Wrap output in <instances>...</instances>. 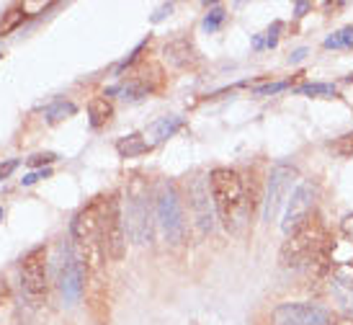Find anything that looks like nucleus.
Masks as SVG:
<instances>
[{"instance_id":"f257e3e1","label":"nucleus","mask_w":353,"mask_h":325,"mask_svg":"<svg viewBox=\"0 0 353 325\" xmlns=\"http://www.w3.org/2000/svg\"><path fill=\"white\" fill-rule=\"evenodd\" d=\"M70 235L78 248V258L90 268V274H101L103 268V240H101V204L80 209L70 222Z\"/></svg>"},{"instance_id":"f03ea898","label":"nucleus","mask_w":353,"mask_h":325,"mask_svg":"<svg viewBox=\"0 0 353 325\" xmlns=\"http://www.w3.org/2000/svg\"><path fill=\"white\" fill-rule=\"evenodd\" d=\"M209 191H212V201H214V209L222 219V225L227 230H235L237 215L245 207L243 178L230 168H214L209 173Z\"/></svg>"},{"instance_id":"7ed1b4c3","label":"nucleus","mask_w":353,"mask_h":325,"mask_svg":"<svg viewBox=\"0 0 353 325\" xmlns=\"http://www.w3.org/2000/svg\"><path fill=\"white\" fill-rule=\"evenodd\" d=\"M129 237L137 246H150L152 243V233H155V212L150 204L148 181L142 176H132L127 188V219H124Z\"/></svg>"},{"instance_id":"20e7f679","label":"nucleus","mask_w":353,"mask_h":325,"mask_svg":"<svg viewBox=\"0 0 353 325\" xmlns=\"http://www.w3.org/2000/svg\"><path fill=\"white\" fill-rule=\"evenodd\" d=\"M325 248V227L317 217H310L302 227H296L292 235H286L279 261L286 268H296L323 256Z\"/></svg>"},{"instance_id":"39448f33","label":"nucleus","mask_w":353,"mask_h":325,"mask_svg":"<svg viewBox=\"0 0 353 325\" xmlns=\"http://www.w3.org/2000/svg\"><path fill=\"white\" fill-rule=\"evenodd\" d=\"M299 178V170H296L292 163H276L271 168V176H268V184H265V197H263V222H276L281 209L286 207V201L294 191V184Z\"/></svg>"},{"instance_id":"423d86ee","label":"nucleus","mask_w":353,"mask_h":325,"mask_svg":"<svg viewBox=\"0 0 353 325\" xmlns=\"http://www.w3.org/2000/svg\"><path fill=\"white\" fill-rule=\"evenodd\" d=\"M155 219L170 246H178L183 240V235H186V217H183V207H181L178 191L170 184H163L160 191H157Z\"/></svg>"},{"instance_id":"0eeeda50","label":"nucleus","mask_w":353,"mask_h":325,"mask_svg":"<svg viewBox=\"0 0 353 325\" xmlns=\"http://www.w3.org/2000/svg\"><path fill=\"white\" fill-rule=\"evenodd\" d=\"M101 240H103V253L111 261H121L127 253V227L124 215L117 197L101 201Z\"/></svg>"},{"instance_id":"6e6552de","label":"nucleus","mask_w":353,"mask_h":325,"mask_svg":"<svg viewBox=\"0 0 353 325\" xmlns=\"http://www.w3.org/2000/svg\"><path fill=\"white\" fill-rule=\"evenodd\" d=\"M314 204H317V184H312V181H299L284 207V219H281L284 235H292L296 227H302L312 217Z\"/></svg>"},{"instance_id":"1a4fd4ad","label":"nucleus","mask_w":353,"mask_h":325,"mask_svg":"<svg viewBox=\"0 0 353 325\" xmlns=\"http://www.w3.org/2000/svg\"><path fill=\"white\" fill-rule=\"evenodd\" d=\"M21 286L31 299L47 295V248L37 246L21 261Z\"/></svg>"},{"instance_id":"9d476101","label":"nucleus","mask_w":353,"mask_h":325,"mask_svg":"<svg viewBox=\"0 0 353 325\" xmlns=\"http://www.w3.org/2000/svg\"><path fill=\"white\" fill-rule=\"evenodd\" d=\"M274 325H330V313L312 302H284L271 313Z\"/></svg>"},{"instance_id":"9b49d317","label":"nucleus","mask_w":353,"mask_h":325,"mask_svg":"<svg viewBox=\"0 0 353 325\" xmlns=\"http://www.w3.org/2000/svg\"><path fill=\"white\" fill-rule=\"evenodd\" d=\"M191 207L196 215V225L201 233H212L214 230V201H212V191H209V178H194L191 184Z\"/></svg>"},{"instance_id":"f8f14e48","label":"nucleus","mask_w":353,"mask_h":325,"mask_svg":"<svg viewBox=\"0 0 353 325\" xmlns=\"http://www.w3.org/2000/svg\"><path fill=\"white\" fill-rule=\"evenodd\" d=\"M59 286H62L65 302L68 305H78L83 292H85V264L78 256L70 258L68 264H65L62 276H59Z\"/></svg>"},{"instance_id":"ddd939ff","label":"nucleus","mask_w":353,"mask_h":325,"mask_svg":"<svg viewBox=\"0 0 353 325\" xmlns=\"http://www.w3.org/2000/svg\"><path fill=\"white\" fill-rule=\"evenodd\" d=\"M330 286H333V292L338 295V299H341V305L353 310V264L335 266Z\"/></svg>"},{"instance_id":"4468645a","label":"nucleus","mask_w":353,"mask_h":325,"mask_svg":"<svg viewBox=\"0 0 353 325\" xmlns=\"http://www.w3.org/2000/svg\"><path fill=\"white\" fill-rule=\"evenodd\" d=\"M165 57L176 65V68H194L199 62L196 57V50H194V44L188 39H176L170 41L165 47Z\"/></svg>"},{"instance_id":"2eb2a0df","label":"nucleus","mask_w":353,"mask_h":325,"mask_svg":"<svg viewBox=\"0 0 353 325\" xmlns=\"http://www.w3.org/2000/svg\"><path fill=\"white\" fill-rule=\"evenodd\" d=\"M150 148H152V142H148L145 135H139V132H132V135H127V137H121L117 142V152L121 158H139Z\"/></svg>"},{"instance_id":"dca6fc26","label":"nucleus","mask_w":353,"mask_h":325,"mask_svg":"<svg viewBox=\"0 0 353 325\" xmlns=\"http://www.w3.org/2000/svg\"><path fill=\"white\" fill-rule=\"evenodd\" d=\"M181 127H183V119L173 117V114H170V117H160V119H157L155 124L150 127L148 135L152 137V145H160V142H165L168 137H173V135H176Z\"/></svg>"},{"instance_id":"f3484780","label":"nucleus","mask_w":353,"mask_h":325,"mask_svg":"<svg viewBox=\"0 0 353 325\" xmlns=\"http://www.w3.org/2000/svg\"><path fill=\"white\" fill-rule=\"evenodd\" d=\"M88 117H90V127L101 129L103 124H108V121H111V117H114V104H111L106 96L93 99L88 104Z\"/></svg>"},{"instance_id":"a211bd4d","label":"nucleus","mask_w":353,"mask_h":325,"mask_svg":"<svg viewBox=\"0 0 353 325\" xmlns=\"http://www.w3.org/2000/svg\"><path fill=\"white\" fill-rule=\"evenodd\" d=\"M75 111H78V106H75L72 101H54L52 106H47L44 117H47V121H50V124H59L62 119H70Z\"/></svg>"},{"instance_id":"6ab92c4d","label":"nucleus","mask_w":353,"mask_h":325,"mask_svg":"<svg viewBox=\"0 0 353 325\" xmlns=\"http://www.w3.org/2000/svg\"><path fill=\"white\" fill-rule=\"evenodd\" d=\"M23 19H26V8L23 6H13V8L6 10L3 19H0V37H6L13 29H19V23Z\"/></svg>"},{"instance_id":"aec40b11","label":"nucleus","mask_w":353,"mask_h":325,"mask_svg":"<svg viewBox=\"0 0 353 325\" xmlns=\"http://www.w3.org/2000/svg\"><path fill=\"white\" fill-rule=\"evenodd\" d=\"M13 297H10V289L6 284V279H0V325L13 323Z\"/></svg>"},{"instance_id":"412c9836","label":"nucleus","mask_w":353,"mask_h":325,"mask_svg":"<svg viewBox=\"0 0 353 325\" xmlns=\"http://www.w3.org/2000/svg\"><path fill=\"white\" fill-rule=\"evenodd\" d=\"M325 47H327V50H341V47H353V26H348V29H341V31H335L333 37H327V39H325Z\"/></svg>"},{"instance_id":"4be33fe9","label":"nucleus","mask_w":353,"mask_h":325,"mask_svg":"<svg viewBox=\"0 0 353 325\" xmlns=\"http://www.w3.org/2000/svg\"><path fill=\"white\" fill-rule=\"evenodd\" d=\"M333 150L341 155V158H353V132H348V135H343V137L335 139Z\"/></svg>"},{"instance_id":"5701e85b","label":"nucleus","mask_w":353,"mask_h":325,"mask_svg":"<svg viewBox=\"0 0 353 325\" xmlns=\"http://www.w3.org/2000/svg\"><path fill=\"white\" fill-rule=\"evenodd\" d=\"M299 93H304V96H335V88L327 83H312V86H302Z\"/></svg>"},{"instance_id":"b1692460","label":"nucleus","mask_w":353,"mask_h":325,"mask_svg":"<svg viewBox=\"0 0 353 325\" xmlns=\"http://www.w3.org/2000/svg\"><path fill=\"white\" fill-rule=\"evenodd\" d=\"M225 21V10L222 8H212L209 10V16L204 19V29L206 31H214V29H219V23Z\"/></svg>"},{"instance_id":"393cba45","label":"nucleus","mask_w":353,"mask_h":325,"mask_svg":"<svg viewBox=\"0 0 353 325\" xmlns=\"http://www.w3.org/2000/svg\"><path fill=\"white\" fill-rule=\"evenodd\" d=\"M54 160H57V155H54V152H39V155H31V158H29V166L31 168L50 166V163H54Z\"/></svg>"},{"instance_id":"a878e982","label":"nucleus","mask_w":353,"mask_h":325,"mask_svg":"<svg viewBox=\"0 0 353 325\" xmlns=\"http://www.w3.org/2000/svg\"><path fill=\"white\" fill-rule=\"evenodd\" d=\"M50 176H52L50 168H41V170H34V173H29V176L21 178V184H23V186H31V184H37V181H41V178H50Z\"/></svg>"},{"instance_id":"bb28decb","label":"nucleus","mask_w":353,"mask_h":325,"mask_svg":"<svg viewBox=\"0 0 353 325\" xmlns=\"http://www.w3.org/2000/svg\"><path fill=\"white\" fill-rule=\"evenodd\" d=\"M173 13V3H163L160 8L155 10V16H152V23H157V21H163L165 16H170Z\"/></svg>"},{"instance_id":"cd10ccee","label":"nucleus","mask_w":353,"mask_h":325,"mask_svg":"<svg viewBox=\"0 0 353 325\" xmlns=\"http://www.w3.org/2000/svg\"><path fill=\"white\" fill-rule=\"evenodd\" d=\"M16 166H19V160H8V163H3V166H0V178H8Z\"/></svg>"},{"instance_id":"c85d7f7f","label":"nucleus","mask_w":353,"mask_h":325,"mask_svg":"<svg viewBox=\"0 0 353 325\" xmlns=\"http://www.w3.org/2000/svg\"><path fill=\"white\" fill-rule=\"evenodd\" d=\"M286 88V83H274V86H263V88H258V93H276V90Z\"/></svg>"},{"instance_id":"c756f323","label":"nucleus","mask_w":353,"mask_h":325,"mask_svg":"<svg viewBox=\"0 0 353 325\" xmlns=\"http://www.w3.org/2000/svg\"><path fill=\"white\" fill-rule=\"evenodd\" d=\"M343 233H345L348 237H353V215H348V217L343 219Z\"/></svg>"},{"instance_id":"7c9ffc66","label":"nucleus","mask_w":353,"mask_h":325,"mask_svg":"<svg viewBox=\"0 0 353 325\" xmlns=\"http://www.w3.org/2000/svg\"><path fill=\"white\" fill-rule=\"evenodd\" d=\"M330 325H353V317H341V320H335Z\"/></svg>"},{"instance_id":"2f4dec72","label":"nucleus","mask_w":353,"mask_h":325,"mask_svg":"<svg viewBox=\"0 0 353 325\" xmlns=\"http://www.w3.org/2000/svg\"><path fill=\"white\" fill-rule=\"evenodd\" d=\"M304 55H307V52H304V50L294 52V55H292V62H299V59H302V57H304Z\"/></svg>"},{"instance_id":"473e14b6","label":"nucleus","mask_w":353,"mask_h":325,"mask_svg":"<svg viewBox=\"0 0 353 325\" xmlns=\"http://www.w3.org/2000/svg\"><path fill=\"white\" fill-rule=\"evenodd\" d=\"M310 8V6H307V3H299V6H296V16H304L302 10H307Z\"/></svg>"},{"instance_id":"72a5a7b5","label":"nucleus","mask_w":353,"mask_h":325,"mask_svg":"<svg viewBox=\"0 0 353 325\" xmlns=\"http://www.w3.org/2000/svg\"><path fill=\"white\" fill-rule=\"evenodd\" d=\"M0 222H3V209H0Z\"/></svg>"}]
</instances>
